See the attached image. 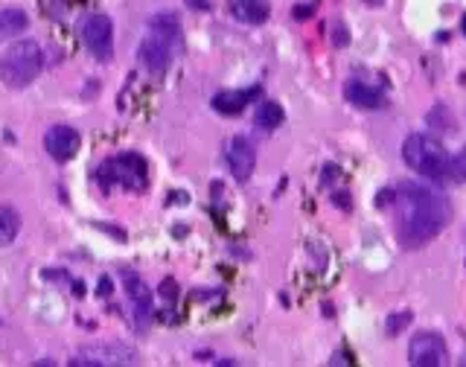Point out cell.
<instances>
[{"instance_id": "12", "label": "cell", "mask_w": 466, "mask_h": 367, "mask_svg": "<svg viewBox=\"0 0 466 367\" xmlns=\"http://www.w3.org/2000/svg\"><path fill=\"white\" fill-rule=\"evenodd\" d=\"M123 289L129 294V301L134 306V312L140 321H146L152 315V292L143 283V277L134 274V271H123Z\"/></svg>"}, {"instance_id": "29", "label": "cell", "mask_w": 466, "mask_h": 367, "mask_svg": "<svg viewBox=\"0 0 466 367\" xmlns=\"http://www.w3.org/2000/svg\"><path fill=\"white\" fill-rule=\"evenodd\" d=\"M364 3H367V6H382L385 0H364Z\"/></svg>"}, {"instance_id": "11", "label": "cell", "mask_w": 466, "mask_h": 367, "mask_svg": "<svg viewBox=\"0 0 466 367\" xmlns=\"http://www.w3.org/2000/svg\"><path fill=\"white\" fill-rule=\"evenodd\" d=\"M344 96H347V102H352L356 108H364V111H379V108L388 105L382 91L373 88V84H367V82H359V79L344 84Z\"/></svg>"}, {"instance_id": "23", "label": "cell", "mask_w": 466, "mask_h": 367, "mask_svg": "<svg viewBox=\"0 0 466 367\" xmlns=\"http://www.w3.org/2000/svg\"><path fill=\"white\" fill-rule=\"evenodd\" d=\"M332 204H338V207H341V210H350L352 207V202H350V193H332Z\"/></svg>"}, {"instance_id": "17", "label": "cell", "mask_w": 466, "mask_h": 367, "mask_svg": "<svg viewBox=\"0 0 466 367\" xmlns=\"http://www.w3.org/2000/svg\"><path fill=\"white\" fill-rule=\"evenodd\" d=\"M18 233H21V216L12 207H0V248L15 242Z\"/></svg>"}, {"instance_id": "21", "label": "cell", "mask_w": 466, "mask_h": 367, "mask_svg": "<svg viewBox=\"0 0 466 367\" xmlns=\"http://www.w3.org/2000/svg\"><path fill=\"white\" fill-rule=\"evenodd\" d=\"M451 181H466V146L451 158Z\"/></svg>"}, {"instance_id": "15", "label": "cell", "mask_w": 466, "mask_h": 367, "mask_svg": "<svg viewBox=\"0 0 466 367\" xmlns=\"http://www.w3.org/2000/svg\"><path fill=\"white\" fill-rule=\"evenodd\" d=\"M30 26V15L18 6H9V9H0V41L6 38H15L18 33H24Z\"/></svg>"}, {"instance_id": "2", "label": "cell", "mask_w": 466, "mask_h": 367, "mask_svg": "<svg viewBox=\"0 0 466 367\" xmlns=\"http://www.w3.org/2000/svg\"><path fill=\"white\" fill-rule=\"evenodd\" d=\"M402 161L431 181H451V154L431 134H411L402 143Z\"/></svg>"}, {"instance_id": "14", "label": "cell", "mask_w": 466, "mask_h": 367, "mask_svg": "<svg viewBox=\"0 0 466 367\" xmlns=\"http://www.w3.org/2000/svg\"><path fill=\"white\" fill-rule=\"evenodd\" d=\"M231 12L233 18H239L242 24H265L268 18V3L265 0H231Z\"/></svg>"}, {"instance_id": "9", "label": "cell", "mask_w": 466, "mask_h": 367, "mask_svg": "<svg viewBox=\"0 0 466 367\" xmlns=\"http://www.w3.org/2000/svg\"><path fill=\"white\" fill-rule=\"evenodd\" d=\"M137 55H140V64H143L149 73L161 76V73H166L169 62H172V47H169V41H166V38L149 33L143 41H140Z\"/></svg>"}, {"instance_id": "8", "label": "cell", "mask_w": 466, "mask_h": 367, "mask_svg": "<svg viewBox=\"0 0 466 367\" xmlns=\"http://www.w3.org/2000/svg\"><path fill=\"white\" fill-rule=\"evenodd\" d=\"M224 161H228V169L236 181H248L253 169H257V149L251 146V140L233 137L228 149H224Z\"/></svg>"}, {"instance_id": "20", "label": "cell", "mask_w": 466, "mask_h": 367, "mask_svg": "<svg viewBox=\"0 0 466 367\" xmlns=\"http://www.w3.org/2000/svg\"><path fill=\"white\" fill-rule=\"evenodd\" d=\"M411 312H408V309H402V312H391L388 315V321H385V332L388 335H400L405 327H408V323H411Z\"/></svg>"}, {"instance_id": "13", "label": "cell", "mask_w": 466, "mask_h": 367, "mask_svg": "<svg viewBox=\"0 0 466 367\" xmlns=\"http://www.w3.org/2000/svg\"><path fill=\"white\" fill-rule=\"evenodd\" d=\"M260 93V88H251V91H222L213 96V108L219 111V114H239V111H245L248 100H253V96Z\"/></svg>"}, {"instance_id": "19", "label": "cell", "mask_w": 466, "mask_h": 367, "mask_svg": "<svg viewBox=\"0 0 466 367\" xmlns=\"http://www.w3.org/2000/svg\"><path fill=\"white\" fill-rule=\"evenodd\" d=\"M426 123L431 125L434 132H455V117H451V111H449L446 105H434V108L429 111Z\"/></svg>"}, {"instance_id": "28", "label": "cell", "mask_w": 466, "mask_h": 367, "mask_svg": "<svg viewBox=\"0 0 466 367\" xmlns=\"http://www.w3.org/2000/svg\"><path fill=\"white\" fill-rule=\"evenodd\" d=\"M335 175H338V166H327V169H323V181H330Z\"/></svg>"}, {"instance_id": "6", "label": "cell", "mask_w": 466, "mask_h": 367, "mask_svg": "<svg viewBox=\"0 0 466 367\" xmlns=\"http://www.w3.org/2000/svg\"><path fill=\"white\" fill-rule=\"evenodd\" d=\"M408 361L414 367H443L449 361V350L443 335L437 332H420L408 344Z\"/></svg>"}, {"instance_id": "1", "label": "cell", "mask_w": 466, "mask_h": 367, "mask_svg": "<svg viewBox=\"0 0 466 367\" xmlns=\"http://www.w3.org/2000/svg\"><path fill=\"white\" fill-rule=\"evenodd\" d=\"M393 202H397L400 210L397 231L408 248L426 245L429 239H434L446 228L451 216V207L443 195L431 187H422V184L405 181L393 195Z\"/></svg>"}, {"instance_id": "5", "label": "cell", "mask_w": 466, "mask_h": 367, "mask_svg": "<svg viewBox=\"0 0 466 367\" xmlns=\"http://www.w3.org/2000/svg\"><path fill=\"white\" fill-rule=\"evenodd\" d=\"M82 41L91 50L93 59L108 62L114 55V24H111V18L100 15V12L88 15L82 21Z\"/></svg>"}, {"instance_id": "7", "label": "cell", "mask_w": 466, "mask_h": 367, "mask_svg": "<svg viewBox=\"0 0 466 367\" xmlns=\"http://www.w3.org/2000/svg\"><path fill=\"white\" fill-rule=\"evenodd\" d=\"M137 352L125 344H96V347H84L79 350L70 364L73 367H105V364H134Z\"/></svg>"}, {"instance_id": "27", "label": "cell", "mask_w": 466, "mask_h": 367, "mask_svg": "<svg viewBox=\"0 0 466 367\" xmlns=\"http://www.w3.org/2000/svg\"><path fill=\"white\" fill-rule=\"evenodd\" d=\"M100 294H102V298H108V294H111V280L108 277L100 280Z\"/></svg>"}, {"instance_id": "10", "label": "cell", "mask_w": 466, "mask_h": 367, "mask_svg": "<svg viewBox=\"0 0 466 367\" xmlns=\"http://www.w3.org/2000/svg\"><path fill=\"white\" fill-rule=\"evenodd\" d=\"M82 146V137L73 125H53V129L44 134V149L50 152L53 161H70L76 158V152Z\"/></svg>"}, {"instance_id": "4", "label": "cell", "mask_w": 466, "mask_h": 367, "mask_svg": "<svg viewBox=\"0 0 466 367\" xmlns=\"http://www.w3.org/2000/svg\"><path fill=\"white\" fill-rule=\"evenodd\" d=\"M100 172H102L105 184H120V187H125V190H143L149 184V166L134 152H125V154L111 158Z\"/></svg>"}, {"instance_id": "24", "label": "cell", "mask_w": 466, "mask_h": 367, "mask_svg": "<svg viewBox=\"0 0 466 367\" xmlns=\"http://www.w3.org/2000/svg\"><path fill=\"white\" fill-rule=\"evenodd\" d=\"M161 294H163L166 301H175V294H178V286L172 283V280H163V283H161Z\"/></svg>"}, {"instance_id": "16", "label": "cell", "mask_w": 466, "mask_h": 367, "mask_svg": "<svg viewBox=\"0 0 466 367\" xmlns=\"http://www.w3.org/2000/svg\"><path fill=\"white\" fill-rule=\"evenodd\" d=\"M283 120H286V111H283V105H280V102H271V100L260 102V108H257V125H260L262 132L280 129Z\"/></svg>"}, {"instance_id": "30", "label": "cell", "mask_w": 466, "mask_h": 367, "mask_svg": "<svg viewBox=\"0 0 466 367\" xmlns=\"http://www.w3.org/2000/svg\"><path fill=\"white\" fill-rule=\"evenodd\" d=\"M460 30H463V35H466V15L460 18Z\"/></svg>"}, {"instance_id": "18", "label": "cell", "mask_w": 466, "mask_h": 367, "mask_svg": "<svg viewBox=\"0 0 466 367\" xmlns=\"http://www.w3.org/2000/svg\"><path fill=\"white\" fill-rule=\"evenodd\" d=\"M149 26H152V33L154 35H161V38H178L181 35V24H178V18L175 15H169V12H163V15H154L152 21H149Z\"/></svg>"}, {"instance_id": "26", "label": "cell", "mask_w": 466, "mask_h": 367, "mask_svg": "<svg viewBox=\"0 0 466 367\" xmlns=\"http://www.w3.org/2000/svg\"><path fill=\"white\" fill-rule=\"evenodd\" d=\"M309 15H312V6H298V9H294V18H309Z\"/></svg>"}, {"instance_id": "22", "label": "cell", "mask_w": 466, "mask_h": 367, "mask_svg": "<svg viewBox=\"0 0 466 367\" xmlns=\"http://www.w3.org/2000/svg\"><path fill=\"white\" fill-rule=\"evenodd\" d=\"M332 44H335V47H347V44H350V35H347V30H344L341 24L332 26Z\"/></svg>"}, {"instance_id": "25", "label": "cell", "mask_w": 466, "mask_h": 367, "mask_svg": "<svg viewBox=\"0 0 466 367\" xmlns=\"http://www.w3.org/2000/svg\"><path fill=\"white\" fill-rule=\"evenodd\" d=\"M187 6L199 9V12H207V9H210V3H207V0H187Z\"/></svg>"}, {"instance_id": "3", "label": "cell", "mask_w": 466, "mask_h": 367, "mask_svg": "<svg viewBox=\"0 0 466 367\" xmlns=\"http://www.w3.org/2000/svg\"><path fill=\"white\" fill-rule=\"evenodd\" d=\"M41 67H44V53H41L38 41H15L3 55H0V79L9 88H26L33 79H38Z\"/></svg>"}]
</instances>
